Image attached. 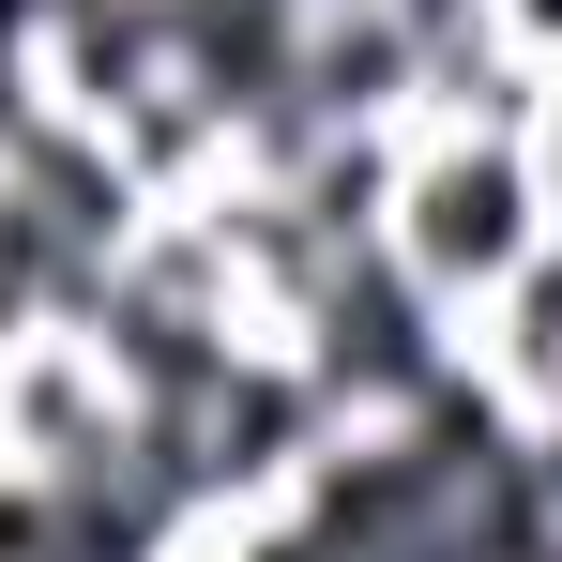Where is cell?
<instances>
[{
	"instance_id": "6da1fadb",
	"label": "cell",
	"mask_w": 562,
	"mask_h": 562,
	"mask_svg": "<svg viewBox=\"0 0 562 562\" xmlns=\"http://www.w3.org/2000/svg\"><path fill=\"white\" fill-rule=\"evenodd\" d=\"M562 244V198H548V153L517 122H411L395 137V198H380V259L411 274L426 319H486L502 289Z\"/></svg>"
},
{
	"instance_id": "7a4b0ae2",
	"label": "cell",
	"mask_w": 562,
	"mask_h": 562,
	"mask_svg": "<svg viewBox=\"0 0 562 562\" xmlns=\"http://www.w3.org/2000/svg\"><path fill=\"white\" fill-rule=\"evenodd\" d=\"M0 61L77 122H122L137 92L183 77V0H15L0 15Z\"/></svg>"
},
{
	"instance_id": "3957f363",
	"label": "cell",
	"mask_w": 562,
	"mask_h": 562,
	"mask_svg": "<svg viewBox=\"0 0 562 562\" xmlns=\"http://www.w3.org/2000/svg\"><path fill=\"white\" fill-rule=\"evenodd\" d=\"M122 426H137V395H122V366L92 335L0 350V457L15 471H92V457H122Z\"/></svg>"
},
{
	"instance_id": "277c9868",
	"label": "cell",
	"mask_w": 562,
	"mask_h": 562,
	"mask_svg": "<svg viewBox=\"0 0 562 562\" xmlns=\"http://www.w3.org/2000/svg\"><path fill=\"white\" fill-rule=\"evenodd\" d=\"M532 153H548V198H562V77H548V106H532Z\"/></svg>"
}]
</instances>
